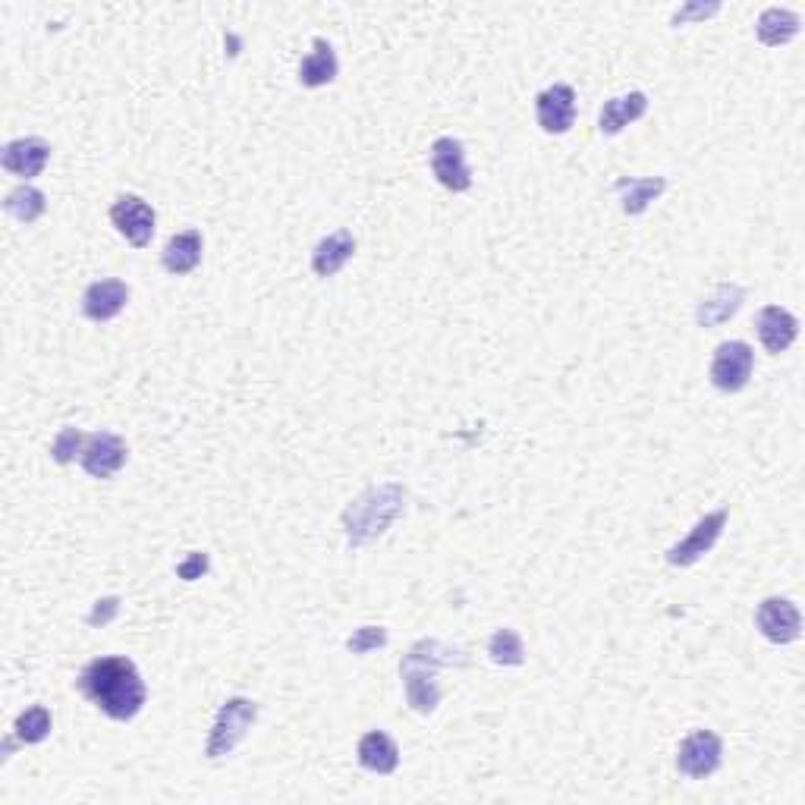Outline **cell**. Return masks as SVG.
Masks as SVG:
<instances>
[{
    "label": "cell",
    "mask_w": 805,
    "mask_h": 805,
    "mask_svg": "<svg viewBox=\"0 0 805 805\" xmlns=\"http://www.w3.org/2000/svg\"><path fill=\"white\" fill-rule=\"evenodd\" d=\"M755 627L774 646H789L803 636V617L789 598H765L755 610Z\"/></svg>",
    "instance_id": "obj_10"
},
{
    "label": "cell",
    "mask_w": 805,
    "mask_h": 805,
    "mask_svg": "<svg viewBox=\"0 0 805 805\" xmlns=\"http://www.w3.org/2000/svg\"><path fill=\"white\" fill-rule=\"evenodd\" d=\"M161 261L171 275H193L202 261V234L198 230H183V234H174L167 239L164 252H161Z\"/></svg>",
    "instance_id": "obj_22"
},
{
    "label": "cell",
    "mask_w": 805,
    "mask_h": 805,
    "mask_svg": "<svg viewBox=\"0 0 805 805\" xmlns=\"http://www.w3.org/2000/svg\"><path fill=\"white\" fill-rule=\"evenodd\" d=\"M3 208H7V215L17 217L20 224H35V220L48 211V202H44V193H41V189L29 186V183H22V186H17L13 193H7Z\"/></svg>",
    "instance_id": "obj_24"
},
{
    "label": "cell",
    "mask_w": 805,
    "mask_h": 805,
    "mask_svg": "<svg viewBox=\"0 0 805 805\" xmlns=\"http://www.w3.org/2000/svg\"><path fill=\"white\" fill-rule=\"evenodd\" d=\"M535 117L538 126L548 133V136H564L570 133L572 123H576V92L567 82H557L545 92L535 95Z\"/></svg>",
    "instance_id": "obj_11"
},
{
    "label": "cell",
    "mask_w": 805,
    "mask_h": 805,
    "mask_svg": "<svg viewBox=\"0 0 805 805\" xmlns=\"http://www.w3.org/2000/svg\"><path fill=\"white\" fill-rule=\"evenodd\" d=\"M79 692L95 702L111 721H133L148 702L145 680L138 677V668L130 658H95L89 661L76 680Z\"/></svg>",
    "instance_id": "obj_1"
},
{
    "label": "cell",
    "mask_w": 805,
    "mask_h": 805,
    "mask_svg": "<svg viewBox=\"0 0 805 805\" xmlns=\"http://www.w3.org/2000/svg\"><path fill=\"white\" fill-rule=\"evenodd\" d=\"M51 727H54L51 711H48L44 705H32V708H25L20 718H17L13 733H17V740H20V743H25V746H35V743H44V740L51 736Z\"/></svg>",
    "instance_id": "obj_26"
},
{
    "label": "cell",
    "mask_w": 805,
    "mask_h": 805,
    "mask_svg": "<svg viewBox=\"0 0 805 805\" xmlns=\"http://www.w3.org/2000/svg\"><path fill=\"white\" fill-rule=\"evenodd\" d=\"M403 510H406V488L400 482H381V485L365 488L355 500L347 504V510L340 516L343 531H347V545L350 548L372 545L374 538H381L391 529Z\"/></svg>",
    "instance_id": "obj_3"
},
{
    "label": "cell",
    "mask_w": 805,
    "mask_h": 805,
    "mask_svg": "<svg viewBox=\"0 0 805 805\" xmlns=\"http://www.w3.org/2000/svg\"><path fill=\"white\" fill-rule=\"evenodd\" d=\"M668 179L664 177H620L613 183V193L623 202V215L636 217L649 208L651 202L664 196Z\"/></svg>",
    "instance_id": "obj_21"
},
{
    "label": "cell",
    "mask_w": 805,
    "mask_h": 805,
    "mask_svg": "<svg viewBox=\"0 0 805 805\" xmlns=\"http://www.w3.org/2000/svg\"><path fill=\"white\" fill-rule=\"evenodd\" d=\"M755 369V353L746 340H727L711 355V384L724 393H740L749 384Z\"/></svg>",
    "instance_id": "obj_5"
},
{
    "label": "cell",
    "mask_w": 805,
    "mask_h": 805,
    "mask_svg": "<svg viewBox=\"0 0 805 805\" xmlns=\"http://www.w3.org/2000/svg\"><path fill=\"white\" fill-rule=\"evenodd\" d=\"M337 70H340V63H337L331 41L314 39L312 51L299 60V82L306 89H324V85H331L337 79Z\"/></svg>",
    "instance_id": "obj_20"
},
{
    "label": "cell",
    "mask_w": 805,
    "mask_h": 805,
    "mask_svg": "<svg viewBox=\"0 0 805 805\" xmlns=\"http://www.w3.org/2000/svg\"><path fill=\"white\" fill-rule=\"evenodd\" d=\"M727 507H721V510L714 513H705L692 529H689L687 538H680L673 548H668V564L670 567H680V570H687L692 564H699L702 557H705L708 550L714 548L718 541H721V535H724V526H727Z\"/></svg>",
    "instance_id": "obj_6"
},
{
    "label": "cell",
    "mask_w": 805,
    "mask_h": 805,
    "mask_svg": "<svg viewBox=\"0 0 805 805\" xmlns=\"http://www.w3.org/2000/svg\"><path fill=\"white\" fill-rule=\"evenodd\" d=\"M388 646V629L384 627H359L347 639V649L353 654H369V651H378Z\"/></svg>",
    "instance_id": "obj_28"
},
{
    "label": "cell",
    "mask_w": 805,
    "mask_h": 805,
    "mask_svg": "<svg viewBox=\"0 0 805 805\" xmlns=\"http://www.w3.org/2000/svg\"><path fill=\"white\" fill-rule=\"evenodd\" d=\"M724 762V743L714 730H695L680 743L677 767L692 781H705Z\"/></svg>",
    "instance_id": "obj_7"
},
{
    "label": "cell",
    "mask_w": 805,
    "mask_h": 805,
    "mask_svg": "<svg viewBox=\"0 0 805 805\" xmlns=\"http://www.w3.org/2000/svg\"><path fill=\"white\" fill-rule=\"evenodd\" d=\"M488 658H492L497 668H519L526 661L523 636L510 627L497 629L492 639H488Z\"/></svg>",
    "instance_id": "obj_25"
},
{
    "label": "cell",
    "mask_w": 805,
    "mask_h": 805,
    "mask_svg": "<svg viewBox=\"0 0 805 805\" xmlns=\"http://www.w3.org/2000/svg\"><path fill=\"white\" fill-rule=\"evenodd\" d=\"M441 668H469V654L441 639H419L413 649L400 661V680L406 689V702L415 714H434L441 702L437 670Z\"/></svg>",
    "instance_id": "obj_2"
},
{
    "label": "cell",
    "mask_w": 805,
    "mask_h": 805,
    "mask_svg": "<svg viewBox=\"0 0 805 805\" xmlns=\"http://www.w3.org/2000/svg\"><path fill=\"white\" fill-rule=\"evenodd\" d=\"M429 161H432L434 179H437L444 189H451V193H469L472 189L469 161H466V148H463L460 138L453 136L434 138Z\"/></svg>",
    "instance_id": "obj_8"
},
{
    "label": "cell",
    "mask_w": 805,
    "mask_h": 805,
    "mask_svg": "<svg viewBox=\"0 0 805 805\" xmlns=\"http://www.w3.org/2000/svg\"><path fill=\"white\" fill-rule=\"evenodd\" d=\"M82 444H85V434L79 432V429H60V434L54 437V444H51V456H54V463L60 466H66V463H73L79 453H82Z\"/></svg>",
    "instance_id": "obj_27"
},
{
    "label": "cell",
    "mask_w": 805,
    "mask_h": 805,
    "mask_svg": "<svg viewBox=\"0 0 805 805\" xmlns=\"http://www.w3.org/2000/svg\"><path fill=\"white\" fill-rule=\"evenodd\" d=\"M130 302V287L117 280V277H107V280H95L85 293H82V314L89 321H114Z\"/></svg>",
    "instance_id": "obj_14"
},
{
    "label": "cell",
    "mask_w": 805,
    "mask_h": 805,
    "mask_svg": "<svg viewBox=\"0 0 805 805\" xmlns=\"http://www.w3.org/2000/svg\"><path fill=\"white\" fill-rule=\"evenodd\" d=\"M208 572V554L205 550H193L186 560H179L177 564V576L183 582H196Z\"/></svg>",
    "instance_id": "obj_30"
},
{
    "label": "cell",
    "mask_w": 805,
    "mask_h": 805,
    "mask_svg": "<svg viewBox=\"0 0 805 805\" xmlns=\"http://www.w3.org/2000/svg\"><path fill=\"white\" fill-rule=\"evenodd\" d=\"M48 161H51V145L39 136L13 138V142L3 145V155H0L3 171H10L13 177L22 179L39 177L41 171L48 167Z\"/></svg>",
    "instance_id": "obj_13"
},
{
    "label": "cell",
    "mask_w": 805,
    "mask_h": 805,
    "mask_svg": "<svg viewBox=\"0 0 805 805\" xmlns=\"http://www.w3.org/2000/svg\"><path fill=\"white\" fill-rule=\"evenodd\" d=\"M111 220L120 236H126V242H133L136 249H145L155 236V208L142 196H120L111 205Z\"/></svg>",
    "instance_id": "obj_12"
},
{
    "label": "cell",
    "mask_w": 805,
    "mask_h": 805,
    "mask_svg": "<svg viewBox=\"0 0 805 805\" xmlns=\"http://www.w3.org/2000/svg\"><path fill=\"white\" fill-rule=\"evenodd\" d=\"M799 29H803L799 13H793L786 7H767L765 13L758 17V22H755V35L767 48H781L786 41H793L799 35Z\"/></svg>",
    "instance_id": "obj_23"
},
{
    "label": "cell",
    "mask_w": 805,
    "mask_h": 805,
    "mask_svg": "<svg viewBox=\"0 0 805 805\" xmlns=\"http://www.w3.org/2000/svg\"><path fill=\"white\" fill-rule=\"evenodd\" d=\"M755 331H758V340H762L767 353L781 355L799 337V321H796V314L786 312L781 306H765L755 318Z\"/></svg>",
    "instance_id": "obj_15"
},
{
    "label": "cell",
    "mask_w": 805,
    "mask_h": 805,
    "mask_svg": "<svg viewBox=\"0 0 805 805\" xmlns=\"http://www.w3.org/2000/svg\"><path fill=\"white\" fill-rule=\"evenodd\" d=\"M355 256V239L350 230H337L324 236L312 252V271L318 277H334L343 271V265Z\"/></svg>",
    "instance_id": "obj_19"
},
{
    "label": "cell",
    "mask_w": 805,
    "mask_h": 805,
    "mask_svg": "<svg viewBox=\"0 0 805 805\" xmlns=\"http://www.w3.org/2000/svg\"><path fill=\"white\" fill-rule=\"evenodd\" d=\"M355 758H359V765L365 767V771H372V774H393L396 765H400V749L393 743L388 733H381V730H372V733H365L362 740H359V746H355Z\"/></svg>",
    "instance_id": "obj_18"
},
{
    "label": "cell",
    "mask_w": 805,
    "mask_h": 805,
    "mask_svg": "<svg viewBox=\"0 0 805 805\" xmlns=\"http://www.w3.org/2000/svg\"><path fill=\"white\" fill-rule=\"evenodd\" d=\"M258 721V705L252 699L246 695H234L227 699L224 705L217 708V718L211 730H208V743H205V758L208 762H220L234 752L242 740L249 727Z\"/></svg>",
    "instance_id": "obj_4"
},
{
    "label": "cell",
    "mask_w": 805,
    "mask_h": 805,
    "mask_svg": "<svg viewBox=\"0 0 805 805\" xmlns=\"http://www.w3.org/2000/svg\"><path fill=\"white\" fill-rule=\"evenodd\" d=\"M649 111V95L646 92H629V95H617V99L605 101L601 114H598V130L605 136H617L623 133L629 123L646 117Z\"/></svg>",
    "instance_id": "obj_17"
},
{
    "label": "cell",
    "mask_w": 805,
    "mask_h": 805,
    "mask_svg": "<svg viewBox=\"0 0 805 805\" xmlns=\"http://www.w3.org/2000/svg\"><path fill=\"white\" fill-rule=\"evenodd\" d=\"M743 299H746V290H743L740 283H718V287L711 290V296H705V299L699 302V309H695V324H699V328H718V324H724V321H730L733 314L740 312Z\"/></svg>",
    "instance_id": "obj_16"
},
{
    "label": "cell",
    "mask_w": 805,
    "mask_h": 805,
    "mask_svg": "<svg viewBox=\"0 0 805 805\" xmlns=\"http://www.w3.org/2000/svg\"><path fill=\"white\" fill-rule=\"evenodd\" d=\"M120 613V598H101V601H95V608H92V613H89V627H107L114 617Z\"/></svg>",
    "instance_id": "obj_31"
},
{
    "label": "cell",
    "mask_w": 805,
    "mask_h": 805,
    "mask_svg": "<svg viewBox=\"0 0 805 805\" xmlns=\"http://www.w3.org/2000/svg\"><path fill=\"white\" fill-rule=\"evenodd\" d=\"M126 441L114 432H95L85 434V444L79 453V463L82 469L89 472L92 478H114L123 466H126Z\"/></svg>",
    "instance_id": "obj_9"
},
{
    "label": "cell",
    "mask_w": 805,
    "mask_h": 805,
    "mask_svg": "<svg viewBox=\"0 0 805 805\" xmlns=\"http://www.w3.org/2000/svg\"><path fill=\"white\" fill-rule=\"evenodd\" d=\"M721 13V3L718 0H711V3H702V0H689L683 3L677 13H673V25H687L689 20H711V17H718Z\"/></svg>",
    "instance_id": "obj_29"
}]
</instances>
